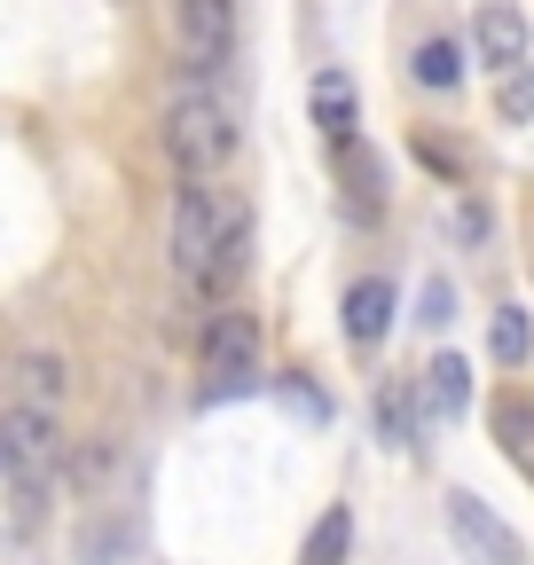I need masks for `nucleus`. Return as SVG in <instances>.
<instances>
[{
	"mask_svg": "<svg viewBox=\"0 0 534 565\" xmlns=\"http://www.w3.org/2000/svg\"><path fill=\"white\" fill-rule=\"evenodd\" d=\"M244 221V212L205 181V173H189L181 189H173V267L189 275V282H213V267H221V244H228V228Z\"/></svg>",
	"mask_w": 534,
	"mask_h": 565,
	"instance_id": "f257e3e1",
	"label": "nucleus"
},
{
	"mask_svg": "<svg viewBox=\"0 0 534 565\" xmlns=\"http://www.w3.org/2000/svg\"><path fill=\"white\" fill-rule=\"evenodd\" d=\"M448 534H456V550L472 557V565H526V550H519V534L480 503L472 487H448Z\"/></svg>",
	"mask_w": 534,
	"mask_h": 565,
	"instance_id": "39448f33",
	"label": "nucleus"
},
{
	"mask_svg": "<svg viewBox=\"0 0 534 565\" xmlns=\"http://www.w3.org/2000/svg\"><path fill=\"white\" fill-rule=\"evenodd\" d=\"M377 433H385V448H417V424H409V385H385L377 393Z\"/></svg>",
	"mask_w": 534,
	"mask_h": 565,
	"instance_id": "2eb2a0df",
	"label": "nucleus"
},
{
	"mask_svg": "<svg viewBox=\"0 0 534 565\" xmlns=\"http://www.w3.org/2000/svg\"><path fill=\"white\" fill-rule=\"evenodd\" d=\"M456 236H463V244H480V236H488V212H480V204H463V212H456Z\"/></svg>",
	"mask_w": 534,
	"mask_h": 565,
	"instance_id": "412c9836",
	"label": "nucleus"
},
{
	"mask_svg": "<svg viewBox=\"0 0 534 565\" xmlns=\"http://www.w3.org/2000/svg\"><path fill=\"white\" fill-rule=\"evenodd\" d=\"M417 158H425V166H440V173H448V181H456V173H463V158H456V150H448V141H432V134H417Z\"/></svg>",
	"mask_w": 534,
	"mask_h": 565,
	"instance_id": "aec40b11",
	"label": "nucleus"
},
{
	"mask_svg": "<svg viewBox=\"0 0 534 565\" xmlns=\"http://www.w3.org/2000/svg\"><path fill=\"white\" fill-rule=\"evenodd\" d=\"M165 150H173L181 173H213V166H228V158H236V118H228V103L205 95V87H181L173 110H165Z\"/></svg>",
	"mask_w": 534,
	"mask_h": 565,
	"instance_id": "f03ea898",
	"label": "nucleus"
},
{
	"mask_svg": "<svg viewBox=\"0 0 534 565\" xmlns=\"http://www.w3.org/2000/svg\"><path fill=\"white\" fill-rule=\"evenodd\" d=\"M448 315H456V291H448V282H425V299H417V322H425V330H448Z\"/></svg>",
	"mask_w": 534,
	"mask_h": 565,
	"instance_id": "6ab92c4d",
	"label": "nucleus"
},
{
	"mask_svg": "<svg viewBox=\"0 0 534 565\" xmlns=\"http://www.w3.org/2000/svg\"><path fill=\"white\" fill-rule=\"evenodd\" d=\"M393 330V282L385 275H362L354 291H346V338L354 345H377Z\"/></svg>",
	"mask_w": 534,
	"mask_h": 565,
	"instance_id": "1a4fd4ad",
	"label": "nucleus"
},
{
	"mask_svg": "<svg viewBox=\"0 0 534 565\" xmlns=\"http://www.w3.org/2000/svg\"><path fill=\"white\" fill-rule=\"evenodd\" d=\"M488 353L503 370H519L526 353H534V322H526V307H495V322H488Z\"/></svg>",
	"mask_w": 534,
	"mask_h": 565,
	"instance_id": "4468645a",
	"label": "nucleus"
},
{
	"mask_svg": "<svg viewBox=\"0 0 534 565\" xmlns=\"http://www.w3.org/2000/svg\"><path fill=\"white\" fill-rule=\"evenodd\" d=\"M463 408H472V362H463V353H440V362L425 370V424L440 416H463Z\"/></svg>",
	"mask_w": 534,
	"mask_h": 565,
	"instance_id": "9d476101",
	"label": "nucleus"
},
{
	"mask_svg": "<svg viewBox=\"0 0 534 565\" xmlns=\"http://www.w3.org/2000/svg\"><path fill=\"white\" fill-rule=\"evenodd\" d=\"M55 463H63V433H55V408H32V401H17V408H0V479H9L24 503L55 479Z\"/></svg>",
	"mask_w": 534,
	"mask_h": 565,
	"instance_id": "7ed1b4c3",
	"label": "nucleus"
},
{
	"mask_svg": "<svg viewBox=\"0 0 534 565\" xmlns=\"http://www.w3.org/2000/svg\"><path fill=\"white\" fill-rule=\"evenodd\" d=\"M495 118H503V126H526V118H534V71H526V63H511V71H503V87H495Z\"/></svg>",
	"mask_w": 534,
	"mask_h": 565,
	"instance_id": "f3484780",
	"label": "nucleus"
},
{
	"mask_svg": "<svg viewBox=\"0 0 534 565\" xmlns=\"http://www.w3.org/2000/svg\"><path fill=\"white\" fill-rule=\"evenodd\" d=\"M17 401H32V408H55L63 401V362L55 353H17Z\"/></svg>",
	"mask_w": 534,
	"mask_h": 565,
	"instance_id": "f8f14e48",
	"label": "nucleus"
},
{
	"mask_svg": "<svg viewBox=\"0 0 534 565\" xmlns=\"http://www.w3.org/2000/svg\"><path fill=\"white\" fill-rule=\"evenodd\" d=\"M495 440H503L511 456H526V448H534V401H519V393H503V401H495Z\"/></svg>",
	"mask_w": 534,
	"mask_h": 565,
	"instance_id": "dca6fc26",
	"label": "nucleus"
},
{
	"mask_svg": "<svg viewBox=\"0 0 534 565\" xmlns=\"http://www.w3.org/2000/svg\"><path fill=\"white\" fill-rule=\"evenodd\" d=\"M173 32L189 71H228L236 55V0H173Z\"/></svg>",
	"mask_w": 534,
	"mask_h": 565,
	"instance_id": "423d86ee",
	"label": "nucleus"
},
{
	"mask_svg": "<svg viewBox=\"0 0 534 565\" xmlns=\"http://www.w3.org/2000/svg\"><path fill=\"white\" fill-rule=\"evenodd\" d=\"M472 47H480V63H488V71L526 63V17L511 9V0H488V9L472 17Z\"/></svg>",
	"mask_w": 534,
	"mask_h": 565,
	"instance_id": "0eeeda50",
	"label": "nucleus"
},
{
	"mask_svg": "<svg viewBox=\"0 0 534 565\" xmlns=\"http://www.w3.org/2000/svg\"><path fill=\"white\" fill-rule=\"evenodd\" d=\"M409 79H417V87H432V95H448V87L463 79V47H456L448 32L417 40V55H409Z\"/></svg>",
	"mask_w": 534,
	"mask_h": 565,
	"instance_id": "9b49d317",
	"label": "nucleus"
},
{
	"mask_svg": "<svg viewBox=\"0 0 534 565\" xmlns=\"http://www.w3.org/2000/svg\"><path fill=\"white\" fill-rule=\"evenodd\" d=\"M205 401H228V393H244L252 377H259V322L244 315V307H221L213 315V330H205Z\"/></svg>",
	"mask_w": 534,
	"mask_h": 565,
	"instance_id": "20e7f679",
	"label": "nucleus"
},
{
	"mask_svg": "<svg viewBox=\"0 0 534 565\" xmlns=\"http://www.w3.org/2000/svg\"><path fill=\"white\" fill-rule=\"evenodd\" d=\"M276 401H284L299 424H330V401H322V385H307V370H299V377H276Z\"/></svg>",
	"mask_w": 534,
	"mask_h": 565,
	"instance_id": "a211bd4d",
	"label": "nucleus"
},
{
	"mask_svg": "<svg viewBox=\"0 0 534 565\" xmlns=\"http://www.w3.org/2000/svg\"><path fill=\"white\" fill-rule=\"evenodd\" d=\"M314 126H322L330 150H354L362 110H354V79H346V71H322V79H314Z\"/></svg>",
	"mask_w": 534,
	"mask_h": 565,
	"instance_id": "6e6552de",
	"label": "nucleus"
},
{
	"mask_svg": "<svg viewBox=\"0 0 534 565\" xmlns=\"http://www.w3.org/2000/svg\"><path fill=\"white\" fill-rule=\"evenodd\" d=\"M346 542H354V511H346V503H330V511L314 519V534H307V557H299V565H346Z\"/></svg>",
	"mask_w": 534,
	"mask_h": 565,
	"instance_id": "ddd939ff",
	"label": "nucleus"
}]
</instances>
